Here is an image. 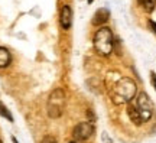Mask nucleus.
Segmentation results:
<instances>
[{
	"instance_id": "f257e3e1",
	"label": "nucleus",
	"mask_w": 156,
	"mask_h": 143,
	"mask_svg": "<svg viewBox=\"0 0 156 143\" xmlns=\"http://www.w3.org/2000/svg\"><path fill=\"white\" fill-rule=\"evenodd\" d=\"M136 91H137V87H136V83L133 80L129 77H122L113 84L110 97H112V101L114 104H126L136 97Z\"/></svg>"
},
{
	"instance_id": "f03ea898",
	"label": "nucleus",
	"mask_w": 156,
	"mask_h": 143,
	"mask_svg": "<svg viewBox=\"0 0 156 143\" xmlns=\"http://www.w3.org/2000/svg\"><path fill=\"white\" fill-rule=\"evenodd\" d=\"M93 44H94V48L98 55L103 56L110 55L113 52V48H114V36H113V32L110 30V28L101 26L95 32Z\"/></svg>"
},
{
	"instance_id": "7ed1b4c3",
	"label": "nucleus",
	"mask_w": 156,
	"mask_h": 143,
	"mask_svg": "<svg viewBox=\"0 0 156 143\" xmlns=\"http://www.w3.org/2000/svg\"><path fill=\"white\" fill-rule=\"evenodd\" d=\"M65 103H67V95L62 88H55L48 97L46 103V113L51 119H58L64 114L65 110Z\"/></svg>"
},
{
	"instance_id": "20e7f679",
	"label": "nucleus",
	"mask_w": 156,
	"mask_h": 143,
	"mask_svg": "<svg viewBox=\"0 0 156 143\" xmlns=\"http://www.w3.org/2000/svg\"><path fill=\"white\" fill-rule=\"evenodd\" d=\"M133 105H134V109H136V111L139 113L140 119H142L143 123L147 120H151L152 114H153V104H152V101L147 94L140 93L139 95H137L136 103H134Z\"/></svg>"
},
{
	"instance_id": "39448f33",
	"label": "nucleus",
	"mask_w": 156,
	"mask_h": 143,
	"mask_svg": "<svg viewBox=\"0 0 156 143\" xmlns=\"http://www.w3.org/2000/svg\"><path fill=\"white\" fill-rule=\"evenodd\" d=\"M93 134H94V124H93L91 121H83V123H78L77 126L74 127V130H73L74 139L78 140V142L88 140Z\"/></svg>"
},
{
	"instance_id": "423d86ee",
	"label": "nucleus",
	"mask_w": 156,
	"mask_h": 143,
	"mask_svg": "<svg viewBox=\"0 0 156 143\" xmlns=\"http://www.w3.org/2000/svg\"><path fill=\"white\" fill-rule=\"evenodd\" d=\"M59 23H61L62 29H65V30L71 28V25H73V9L69 5H65L59 12Z\"/></svg>"
},
{
	"instance_id": "0eeeda50",
	"label": "nucleus",
	"mask_w": 156,
	"mask_h": 143,
	"mask_svg": "<svg viewBox=\"0 0 156 143\" xmlns=\"http://www.w3.org/2000/svg\"><path fill=\"white\" fill-rule=\"evenodd\" d=\"M108 17H110L108 9L101 7V9H98V10L95 12L94 16H93V25H94V26H101V25H104V23L108 20Z\"/></svg>"
},
{
	"instance_id": "6e6552de",
	"label": "nucleus",
	"mask_w": 156,
	"mask_h": 143,
	"mask_svg": "<svg viewBox=\"0 0 156 143\" xmlns=\"http://www.w3.org/2000/svg\"><path fill=\"white\" fill-rule=\"evenodd\" d=\"M12 62L10 52L6 49L5 46H0V68H6L9 66Z\"/></svg>"
},
{
	"instance_id": "1a4fd4ad",
	"label": "nucleus",
	"mask_w": 156,
	"mask_h": 143,
	"mask_svg": "<svg viewBox=\"0 0 156 143\" xmlns=\"http://www.w3.org/2000/svg\"><path fill=\"white\" fill-rule=\"evenodd\" d=\"M127 114H129V117H130V120L133 121L134 124H137V126L143 124V121H142V119H140L139 113L136 111V109H134L133 104H130V105L127 107Z\"/></svg>"
},
{
	"instance_id": "9d476101",
	"label": "nucleus",
	"mask_w": 156,
	"mask_h": 143,
	"mask_svg": "<svg viewBox=\"0 0 156 143\" xmlns=\"http://www.w3.org/2000/svg\"><path fill=\"white\" fill-rule=\"evenodd\" d=\"M139 3L142 5L143 10L151 13V12L155 10V6H156V0H139Z\"/></svg>"
},
{
	"instance_id": "9b49d317",
	"label": "nucleus",
	"mask_w": 156,
	"mask_h": 143,
	"mask_svg": "<svg viewBox=\"0 0 156 143\" xmlns=\"http://www.w3.org/2000/svg\"><path fill=\"white\" fill-rule=\"evenodd\" d=\"M0 116L5 117V119H7L9 121H13V116H12L10 111L6 109V105L3 104V103H0Z\"/></svg>"
},
{
	"instance_id": "f8f14e48",
	"label": "nucleus",
	"mask_w": 156,
	"mask_h": 143,
	"mask_svg": "<svg viewBox=\"0 0 156 143\" xmlns=\"http://www.w3.org/2000/svg\"><path fill=\"white\" fill-rule=\"evenodd\" d=\"M41 143H58V142H56V139L54 138V136H45V138L41 140Z\"/></svg>"
},
{
	"instance_id": "ddd939ff",
	"label": "nucleus",
	"mask_w": 156,
	"mask_h": 143,
	"mask_svg": "<svg viewBox=\"0 0 156 143\" xmlns=\"http://www.w3.org/2000/svg\"><path fill=\"white\" fill-rule=\"evenodd\" d=\"M151 83L153 85V88L156 90V74L155 72H151Z\"/></svg>"
},
{
	"instance_id": "4468645a",
	"label": "nucleus",
	"mask_w": 156,
	"mask_h": 143,
	"mask_svg": "<svg viewBox=\"0 0 156 143\" xmlns=\"http://www.w3.org/2000/svg\"><path fill=\"white\" fill-rule=\"evenodd\" d=\"M149 26H151V29L156 33V22H153V20H149Z\"/></svg>"
},
{
	"instance_id": "2eb2a0df",
	"label": "nucleus",
	"mask_w": 156,
	"mask_h": 143,
	"mask_svg": "<svg viewBox=\"0 0 156 143\" xmlns=\"http://www.w3.org/2000/svg\"><path fill=\"white\" fill-rule=\"evenodd\" d=\"M12 140H13V143H17V140H16L15 138H12Z\"/></svg>"
},
{
	"instance_id": "dca6fc26",
	"label": "nucleus",
	"mask_w": 156,
	"mask_h": 143,
	"mask_svg": "<svg viewBox=\"0 0 156 143\" xmlns=\"http://www.w3.org/2000/svg\"><path fill=\"white\" fill-rule=\"evenodd\" d=\"M69 143H78V142H69Z\"/></svg>"
},
{
	"instance_id": "f3484780",
	"label": "nucleus",
	"mask_w": 156,
	"mask_h": 143,
	"mask_svg": "<svg viewBox=\"0 0 156 143\" xmlns=\"http://www.w3.org/2000/svg\"><path fill=\"white\" fill-rule=\"evenodd\" d=\"M0 143H3V142H2V139H0Z\"/></svg>"
},
{
	"instance_id": "a211bd4d",
	"label": "nucleus",
	"mask_w": 156,
	"mask_h": 143,
	"mask_svg": "<svg viewBox=\"0 0 156 143\" xmlns=\"http://www.w3.org/2000/svg\"><path fill=\"white\" fill-rule=\"evenodd\" d=\"M88 2H93V0H88Z\"/></svg>"
}]
</instances>
